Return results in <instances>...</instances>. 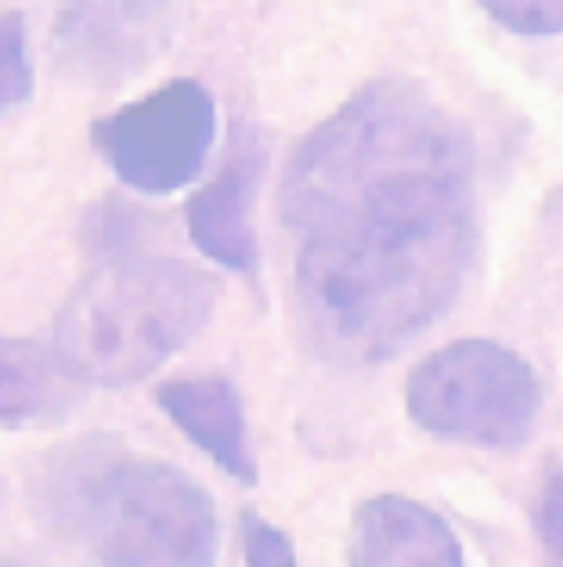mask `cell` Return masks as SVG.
Listing matches in <instances>:
<instances>
[{"mask_svg":"<svg viewBox=\"0 0 563 567\" xmlns=\"http://www.w3.org/2000/svg\"><path fill=\"white\" fill-rule=\"evenodd\" d=\"M296 300L319 348L376 362L456 297L470 257V152L411 84H376L314 131L282 185Z\"/></svg>","mask_w":563,"mask_h":567,"instance_id":"6da1fadb","label":"cell"},{"mask_svg":"<svg viewBox=\"0 0 563 567\" xmlns=\"http://www.w3.org/2000/svg\"><path fill=\"white\" fill-rule=\"evenodd\" d=\"M217 282L167 257H123L80 282L59 311L54 351L94 386L145 380L185 348L213 311Z\"/></svg>","mask_w":563,"mask_h":567,"instance_id":"7a4b0ae2","label":"cell"},{"mask_svg":"<svg viewBox=\"0 0 563 567\" xmlns=\"http://www.w3.org/2000/svg\"><path fill=\"white\" fill-rule=\"evenodd\" d=\"M80 532L102 567H213L217 514L167 463L105 466L80 492Z\"/></svg>","mask_w":563,"mask_h":567,"instance_id":"3957f363","label":"cell"},{"mask_svg":"<svg viewBox=\"0 0 563 567\" xmlns=\"http://www.w3.org/2000/svg\"><path fill=\"white\" fill-rule=\"evenodd\" d=\"M539 383L513 351L466 340L427 358L408 380V412L430 434L510 449L528 434Z\"/></svg>","mask_w":563,"mask_h":567,"instance_id":"277c9868","label":"cell"},{"mask_svg":"<svg viewBox=\"0 0 563 567\" xmlns=\"http://www.w3.org/2000/svg\"><path fill=\"white\" fill-rule=\"evenodd\" d=\"M213 137V102L196 80H177L94 123V142L137 192L159 196L199 174Z\"/></svg>","mask_w":563,"mask_h":567,"instance_id":"5b68a950","label":"cell"},{"mask_svg":"<svg viewBox=\"0 0 563 567\" xmlns=\"http://www.w3.org/2000/svg\"><path fill=\"white\" fill-rule=\"evenodd\" d=\"M170 19L174 0H54V44L73 76L113 87L163 51Z\"/></svg>","mask_w":563,"mask_h":567,"instance_id":"8992f818","label":"cell"},{"mask_svg":"<svg viewBox=\"0 0 563 567\" xmlns=\"http://www.w3.org/2000/svg\"><path fill=\"white\" fill-rule=\"evenodd\" d=\"M351 567H462V549L427 506L383 495L354 520Z\"/></svg>","mask_w":563,"mask_h":567,"instance_id":"52a82bcc","label":"cell"},{"mask_svg":"<svg viewBox=\"0 0 563 567\" xmlns=\"http://www.w3.org/2000/svg\"><path fill=\"white\" fill-rule=\"evenodd\" d=\"M159 405L199 449L213 455L217 466L246 484L257 481L250 441H246L242 405H239L236 386L228 380L206 377V380L167 383L159 391Z\"/></svg>","mask_w":563,"mask_h":567,"instance_id":"ba28073f","label":"cell"},{"mask_svg":"<svg viewBox=\"0 0 563 567\" xmlns=\"http://www.w3.org/2000/svg\"><path fill=\"white\" fill-rule=\"evenodd\" d=\"M250 192H253V163L236 159L228 163L217 182H210L188 203V228L196 246L236 271H250L257 265Z\"/></svg>","mask_w":563,"mask_h":567,"instance_id":"9c48e42d","label":"cell"},{"mask_svg":"<svg viewBox=\"0 0 563 567\" xmlns=\"http://www.w3.org/2000/svg\"><path fill=\"white\" fill-rule=\"evenodd\" d=\"M69 380L59 351L48 354L33 340H0V426L22 431L54 420Z\"/></svg>","mask_w":563,"mask_h":567,"instance_id":"30bf717a","label":"cell"},{"mask_svg":"<svg viewBox=\"0 0 563 567\" xmlns=\"http://www.w3.org/2000/svg\"><path fill=\"white\" fill-rule=\"evenodd\" d=\"M33 69L25 59V25L22 16L4 11L0 16V113L30 99Z\"/></svg>","mask_w":563,"mask_h":567,"instance_id":"8fae6325","label":"cell"},{"mask_svg":"<svg viewBox=\"0 0 563 567\" xmlns=\"http://www.w3.org/2000/svg\"><path fill=\"white\" fill-rule=\"evenodd\" d=\"M491 16L517 33H560L563 0H480Z\"/></svg>","mask_w":563,"mask_h":567,"instance_id":"7c38bea8","label":"cell"},{"mask_svg":"<svg viewBox=\"0 0 563 567\" xmlns=\"http://www.w3.org/2000/svg\"><path fill=\"white\" fill-rule=\"evenodd\" d=\"M242 543H246V560H250V567H296L290 538L274 528V524L260 520L253 514H246Z\"/></svg>","mask_w":563,"mask_h":567,"instance_id":"4fadbf2b","label":"cell"},{"mask_svg":"<svg viewBox=\"0 0 563 567\" xmlns=\"http://www.w3.org/2000/svg\"><path fill=\"white\" fill-rule=\"evenodd\" d=\"M0 567H30V564H19V560H0Z\"/></svg>","mask_w":563,"mask_h":567,"instance_id":"5bb4252c","label":"cell"}]
</instances>
